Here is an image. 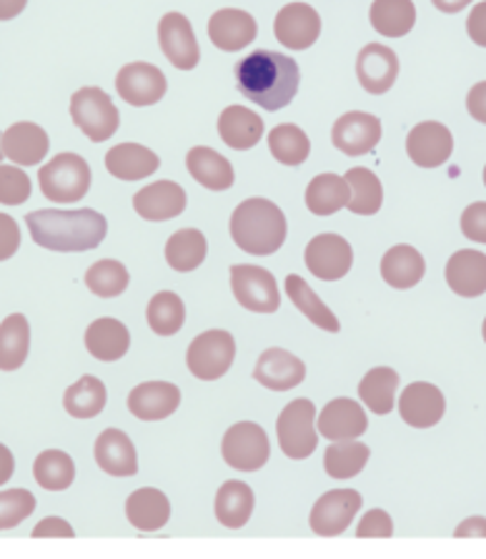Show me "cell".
<instances>
[{
    "label": "cell",
    "instance_id": "ffe728a7",
    "mask_svg": "<svg viewBox=\"0 0 486 559\" xmlns=\"http://www.w3.org/2000/svg\"><path fill=\"white\" fill-rule=\"evenodd\" d=\"M259 36V25L251 13L238 11V8H221L211 15L209 21V38L211 44L226 53H236L251 46Z\"/></svg>",
    "mask_w": 486,
    "mask_h": 559
},
{
    "label": "cell",
    "instance_id": "d6986e66",
    "mask_svg": "<svg viewBox=\"0 0 486 559\" xmlns=\"http://www.w3.org/2000/svg\"><path fill=\"white\" fill-rule=\"evenodd\" d=\"M356 75L366 93L383 96L399 79V56L383 44H366L356 58Z\"/></svg>",
    "mask_w": 486,
    "mask_h": 559
},
{
    "label": "cell",
    "instance_id": "277c9868",
    "mask_svg": "<svg viewBox=\"0 0 486 559\" xmlns=\"http://www.w3.org/2000/svg\"><path fill=\"white\" fill-rule=\"evenodd\" d=\"M91 181L88 160L79 154H58L38 171L43 197L54 203H79L88 193Z\"/></svg>",
    "mask_w": 486,
    "mask_h": 559
},
{
    "label": "cell",
    "instance_id": "484cf974",
    "mask_svg": "<svg viewBox=\"0 0 486 559\" xmlns=\"http://www.w3.org/2000/svg\"><path fill=\"white\" fill-rule=\"evenodd\" d=\"M447 284L449 289L464 296V299H476L486 292V257L476 249H462L447 261Z\"/></svg>",
    "mask_w": 486,
    "mask_h": 559
},
{
    "label": "cell",
    "instance_id": "11a10c76",
    "mask_svg": "<svg viewBox=\"0 0 486 559\" xmlns=\"http://www.w3.org/2000/svg\"><path fill=\"white\" fill-rule=\"evenodd\" d=\"M466 111L474 121H479L486 126V81L476 83V86L469 91L466 96Z\"/></svg>",
    "mask_w": 486,
    "mask_h": 559
},
{
    "label": "cell",
    "instance_id": "83f0119b",
    "mask_svg": "<svg viewBox=\"0 0 486 559\" xmlns=\"http://www.w3.org/2000/svg\"><path fill=\"white\" fill-rule=\"evenodd\" d=\"M128 346H131V334H128L126 324L114 317L96 319L85 329V349H88L93 359L106 364L118 361L126 357Z\"/></svg>",
    "mask_w": 486,
    "mask_h": 559
},
{
    "label": "cell",
    "instance_id": "4dcf8cb0",
    "mask_svg": "<svg viewBox=\"0 0 486 559\" xmlns=\"http://www.w3.org/2000/svg\"><path fill=\"white\" fill-rule=\"evenodd\" d=\"M426 261L408 243H396L381 259V276L391 289H412L424 278Z\"/></svg>",
    "mask_w": 486,
    "mask_h": 559
},
{
    "label": "cell",
    "instance_id": "db71d44e",
    "mask_svg": "<svg viewBox=\"0 0 486 559\" xmlns=\"http://www.w3.org/2000/svg\"><path fill=\"white\" fill-rule=\"evenodd\" d=\"M466 33L476 46L486 48V0H484V3H476L474 11L469 13Z\"/></svg>",
    "mask_w": 486,
    "mask_h": 559
},
{
    "label": "cell",
    "instance_id": "7dc6e473",
    "mask_svg": "<svg viewBox=\"0 0 486 559\" xmlns=\"http://www.w3.org/2000/svg\"><path fill=\"white\" fill-rule=\"evenodd\" d=\"M36 512V497L28 489H5L0 492V530L19 527Z\"/></svg>",
    "mask_w": 486,
    "mask_h": 559
},
{
    "label": "cell",
    "instance_id": "9f6ffc18",
    "mask_svg": "<svg viewBox=\"0 0 486 559\" xmlns=\"http://www.w3.org/2000/svg\"><path fill=\"white\" fill-rule=\"evenodd\" d=\"M454 535L459 539H484L486 537V520L484 516H469L462 524H459Z\"/></svg>",
    "mask_w": 486,
    "mask_h": 559
},
{
    "label": "cell",
    "instance_id": "f546056e",
    "mask_svg": "<svg viewBox=\"0 0 486 559\" xmlns=\"http://www.w3.org/2000/svg\"><path fill=\"white\" fill-rule=\"evenodd\" d=\"M218 135L234 151H249L263 139V118L246 106H228L218 116Z\"/></svg>",
    "mask_w": 486,
    "mask_h": 559
},
{
    "label": "cell",
    "instance_id": "94428289",
    "mask_svg": "<svg viewBox=\"0 0 486 559\" xmlns=\"http://www.w3.org/2000/svg\"><path fill=\"white\" fill-rule=\"evenodd\" d=\"M3 156H5V151H3V133H0V164H3Z\"/></svg>",
    "mask_w": 486,
    "mask_h": 559
},
{
    "label": "cell",
    "instance_id": "ee69618b",
    "mask_svg": "<svg viewBox=\"0 0 486 559\" xmlns=\"http://www.w3.org/2000/svg\"><path fill=\"white\" fill-rule=\"evenodd\" d=\"M269 148L278 164L301 166L311 154V141L296 123H281L269 133Z\"/></svg>",
    "mask_w": 486,
    "mask_h": 559
},
{
    "label": "cell",
    "instance_id": "f907efd6",
    "mask_svg": "<svg viewBox=\"0 0 486 559\" xmlns=\"http://www.w3.org/2000/svg\"><path fill=\"white\" fill-rule=\"evenodd\" d=\"M462 231L469 241L486 243V203H469L462 214Z\"/></svg>",
    "mask_w": 486,
    "mask_h": 559
},
{
    "label": "cell",
    "instance_id": "2e32d148",
    "mask_svg": "<svg viewBox=\"0 0 486 559\" xmlns=\"http://www.w3.org/2000/svg\"><path fill=\"white\" fill-rule=\"evenodd\" d=\"M334 146L346 156H366L379 146L381 141V121L377 116L364 111H348L334 123L331 131Z\"/></svg>",
    "mask_w": 486,
    "mask_h": 559
},
{
    "label": "cell",
    "instance_id": "ba28073f",
    "mask_svg": "<svg viewBox=\"0 0 486 559\" xmlns=\"http://www.w3.org/2000/svg\"><path fill=\"white\" fill-rule=\"evenodd\" d=\"M221 454L228 467L238 472H256L269 462L271 444L269 435L261 425L253 421H238V425L228 427L221 442Z\"/></svg>",
    "mask_w": 486,
    "mask_h": 559
},
{
    "label": "cell",
    "instance_id": "b9f144b4",
    "mask_svg": "<svg viewBox=\"0 0 486 559\" xmlns=\"http://www.w3.org/2000/svg\"><path fill=\"white\" fill-rule=\"evenodd\" d=\"M396 389H399V374L389 367H377L369 374H364L359 384L361 402L369 406L374 414H389L394 409L396 402Z\"/></svg>",
    "mask_w": 486,
    "mask_h": 559
},
{
    "label": "cell",
    "instance_id": "bcb514c9",
    "mask_svg": "<svg viewBox=\"0 0 486 559\" xmlns=\"http://www.w3.org/2000/svg\"><path fill=\"white\" fill-rule=\"evenodd\" d=\"M128 276L126 266L116 259H100L85 271V286H88L91 294L100 296V299H116L128 289Z\"/></svg>",
    "mask_w": 486,
    "mask_h": 559
},
{
    "label": "cell",
    "instance_id": "44dd1931",
    "mask_svg": "<svg viewBox=\"0 0 486 559\" xmlns=\"http://www.w3.org/2000/svg\"><path fill=\"white\" fill-rule=\"evenodd\" d=\"M186 191L176 181H156L143 186L133 197V209L143 222H170L186 211Z\"/></svg>",
    "mask_w": 486,
    "mask_h": 559
},
{
    "label": "cell",
    "instance_id": "d4e9b609",
    "mask_svg": "<svg viewBox=\"0 0 486 559\" xmlns=\"http://www.w3.org/2000/svg\"><path fill=\"white\" fill-rule=\"evenodd\" d=\"M50 141L43 126L21 121L3 133V151L15 166H38L48 156Z\"/></svg>",
    "mask_w": 486,
    "mask_h": 559
},
{
    "label": "cell",
    "instance_id": "7bdbcfd3",
    "mask_svg": "<svg viewBox=\"0 0 486 559\" xmlns=\"http://www.w3.org/2000/svg\"><path fill=\"white\" fill-rule=\"evenodd\" d=\"M33 477L48 492H63L75 479V464L71 454L61 452V449H46L33 464Z\"/></svg>",
    "mask_w": 486,
    "mask_h": 559
},
{
    "label": "cell",
    "instance_id": "8992f818",
    "mask_svg": "<svg viewBox=\"0 0 486 559\" xmlns=\"http://www.w3.org/2000/svg\"><path fill=\"white\" fill-rule=\"evenodd\" d=\"M71 118L93 143L114 139L118 126H121V114H118L116 104L104 88L96 86H85L73 93Z\"/></svg>",
    "mask_w": 486,
    "mask_h": 559
},
{
    "label": "cell",
    "instance_id": "60d3db41",
    "mask_svg": "<svg viewBox=\"0 0 486 559\" xmlns=\"http://www.w3.org/2000/svg\"><path fill=\"white\" fill-rule=\"evenodd\" d=\"M371 449L361 444L359 439H352V442H334L327 447V454H323V469L331 479H354L356 474H361L366 462H369Z\"/></svg>",
    "mask_w": 486,
    "mask_h": 559
},
{
    "label": "cell",
    "instance_id": "e0dca14e",
    "mask_svg": "<svg viewBox=\"0 0 486 559\" xmlns=\"http://www.w3.org/2000/svg\"><path fill=\"white\" fill-rule=\"evenodd\" d=\"M447 400L439 386L429 381H414L404 389L402 400H399V414H402L404 425L414 429H429L444 419Z\"/></svg>",
    "mask_w": 486,
    "mask_h": 559
},
{
    "label": "cell",
    "instance_id": "7402d4cb",
    "mask_svg": "<svg viewBox=\"0 0 486 559\" xmlns=\"http://www.w3.org/2000/svg\"><path fill=\"white\" fill-rule=\"evenodd\" d=\"M181 404V389L168 381H146L128 394V412L141 421H161Z\"/></svg>",
    "mask_w": 486,
    "mask_h": 559
},
{
    "label": "cell",
    "instance_id": "5b68a950",
    "mask_svg": "<svg viewBox=\"0 0 486 559\" xmlns=\"http://www.w3.org/2000/svg\"><path fill=\"white\" fill-rule=\"evenodd\" d=\"M278 447L288 460H306L317 452L319 429H317V406L311 400H294L278 414Z\"/></svg>",
    "mask_w": 486,
    "mask_h": 559
},
{
    "label": "cell",
    "instance_id": "f5cc1de1",
    "mask_svg": "<svg viewBox=\"0 0 486 559\" xmlns=\"http://www.w3.org/2000/svg\"><path fill=\"white\" fill-rule=\"evenodd\" d=\"M33 537L40 539V537H48V539H73L75 532L71 524H68L63 516H46L36 530H33Z\"/></svg>",
    "mask_w": 486,
    "mask_h": 559
},
{
    "label": "cell",
    "instance_id": "ac0fdd59",
    "mask_svg": "<svg viewBox=\"0 0 486 559\" xmlns=\"http://www.w3.org/2000/svg\"><path fill=\"white\" fill-rule=\"evenodd\" d=\"M317 429L329 442H352V439H359L369 429V419H366V412L359 402L339 396V400H331L323 406Z\"/></svg>",
    "mask_w": 486,
    "mask_h": 559
},
{
    "label": "cell",
    "instance_id": "816d5d0a",
    "mask_svg": "<svg viewBox=\"0 0 486 559\" xmlns=\"http://www.w3.org/2000/svg\"><path fill=\"white\" fill-rule=\"evenodd\" d=\"M21 249V226L13 216L0 214V261L13 259Z\"/></svg>",
    "mask_w": 486,
    "mask_h": 559
},
{
    "label": "cell",
    "instance_id": "be15d7a7",
    "mask_svg": "<svg viewBox=\"0 0 486 559\" xmlns=\"http://www.w3.org/2000/svg\"><path fill=\"white\" fill-rule=\"evenodd\" d=\"M484 186H486V166H484Z\"/></svg>",
    "mask_w": 486,
    "mask_h": 559
},
{
    "label": "cell",
    "instance_id": "3957f363",
    "mask_svg": "<svg viewBox=\"0 0 486 559\" xmlns=\"http://www.w3.org/2000/svg\"><path fill=\"white\" fill-rule=\"evenodd\" d=\"M232 239L251 257H271L284 247L288 224L284 211L269 199H246L232 214Z\"/></svg>",
    "mask_w": 486,
    "mask_h": 559
},
{
    "label": "cell",
    "instance_id": "f6af8a7d",
    "mask_svg": "<svg viewBox=\"0 0 486 559\" xmlns=\"http://www.w3.org/2000/svg\"><path fill=\"white\" fill-rule=\"evenodd\" d=\"M146 319H149V326L158 336H174V334H178L183 329V321H186L183 299L178 294H174V292H158L149 301Z\"/></svg>",
    "mask_w": 486,
    "mask_h": 559
},
{
    "label": "cell",
    "instance_id": "6125c7cd",
    "mask_svg": "<svg viewBox=\"0 0 486 559\" xmlns=\"http://www.w3.org/2000/svg\"><path fill=\"white\" fill-rule=\"evenodd\" d=\"M482 336H484V344H486V317H484V324H482Z\"/></svg>",
    "mask_w": 486,
    "mask_h": 559
},
{
    "label": "cell",
    "instance_id": "d590c367",
    "mask_svg": "<svg viewBox=\"0 0 486 559\" xmlns=\"http://www.w3.org/2000/svg\"><path fill=\"white\" fill-rule=\"evenodd\" d=\"M31 352V324L23 313H11L0 324V371L21 369Z\"/></svg>",
    "mask_w": 486,
    "mask_h": 559
},
{
    "label": "cell",
    "instance_id": "8d00e7d4",
    "mask_svg": "<svg viewBox=\"0 0 486 559\" xmlns=\"http://www.w3.org/2000/svg\"><path fill=\"white\" fill-rule=\"evenodd\" d=\"M106 402H108L106 384L98 377H91V374L81 377L75 384L68 386L63 394V406L73 419L98 417V414L106 409Z\"/></svg>",
    "mask_w": 486,
    "mask_h": 559
},
{
    "label": "cell",
    "instance_id": "52a82bcc",
    "mask_svg": "<svg viewBox=\"0 0 486 559\" xmlns=\"http://www.w3.org/2000/svg\"><path fill=\"white\" fill-rule=\"evenodd\" d=\"M236 359V342L224 329L199 334L186 352V367L201 381H216L232 369Z\"/></svg>",
    "mask_w": 486,
    "mask_h": 559
},
{
    "label": "cell",
    "instance_id": "6da1fadb",
    "mask_svg": "<svg viewBox=\"0 0 486 559\" xmlns=\"http://www.w3.org/2000/svg\"><path fill=\"white\" fill-rule=\"evenodd\" d=\"M236 88L263 111H281L298 93V63L276 50H253L234 68Z\"/></svg>",
    "mask_w": 486,
    "mask_h": 559
},
{
    "label": "cell",
    "instance_id": "603a6c76",
    "mask_svg": "<svg viewBox=\"0 0 486 559\" xmlns=\"http://www.w3.org/2000/svg\"><path fill=\"white\" fill-rule=\"evenodd\" d=\"M253 379L271 392H288L306 379V364L286 349H266L256 361Z\"/></svg>",
    "mask_w": 486,
    "mask_h": 559
},
{
    "label": "cell",
    "instance_id": "9c48e42d",
    "mask_svg": "<svg viewBox=\"0 0 486 559\" xmlns=\"http://www.w3.org/2000/svg\"><path fill=\"white\" fill-rule=\"evenodd\" d=\"M232 289L244 309L256 313H274L281 307V292L269 269L253 264L232 266Z\"/></svg>",
    "mask_w": 486,
    "mask_h": 559
},
{
    "label": "cell",
    "instance_id": "74e56055",
    "mask_svg": "<svg viewBox=\"0 0 486 559\" xmlns=\"http://www.w3.org/2000/svg\"><path fill=\"white\" fill-rule=\"evenodd\" d=\"M284 284H286L288 299H292V301L296 304V309L301 311L304 317L309 319L313 326H319V329H323V332H331V334L339 332L341 324H339L336 313L331 311V309L327 307V304H323V301L319 299V294L313 292L311 286L306 284L301 276H298V274L286 276Z\"/></svg>",
    "mask_w": 486,
    "mask_h": 559
},
{
    "label": "cell",
    "instance_id": "7c38bea8",
    "mask_svg": "<svg viewBox=\"0 0 486 559\" xmlns=\"http://www.w3.org/2000/svg\"><path fill=\"white\" fill-rule=\"evenodd\" d=\"M116 91L126 104L143 108V106L158 104V100L166 96L168 81L161 68H156L153 63L135 61V63H126L121 71H118Z\"/></svg>",
    "mask_w": 486,
    "mask_h": 559
},
{
    "label": "cell",
    "instance_id": "8fae6325",
    "mask_svg": "<svg viewBox=\"0 0 486 559\" xmlns=\"http://www.w3.org/2000/svg\"><path fill=\"white\" fill-rule=\"evenodd\" d=\"M361 495L356 489H331L313 504L309 524L319 537H339L348 530L361 510Z\"/></svg>",
    "mask_w": 486,
    "mask_h": 559
},
{
    "label": "cell",
    "instance_id": "680465c9",
    "mask_svg": "<svg viewBox=\"0 0 486 559\" xmlns=\"http://www.w3.org/2000/svg\"><path fill=\"white\" fill-rule=\"evenodd\" d=\"M28 0H0V21H13L25 11Z\"/></svg>",
    "mask_w": 486,
    "mask_h": 559
},
{
    "label": "cell",
    "instance_id": "4316f807",
    "mask_svg": "<svg viewBox=\"0 0 486 559\" xmlns=\"http://www.w3.org/2000/svg\"><path fill=\"white\" fill-rule=\"evenodd\" d=\"M96 464L110 477H133L139 472V454L121 429H106L96 439Z\"/></svg>",
    "mask_w": 486,
    "mask_h": 559
},
{
    "label": "cell",
    "instance_id": "ab89813d",
    "mask_svg": "<svg viewBox=\"0 0 486 559\" xmlns=\"http://www.w3.org/2000/svg\"><path fill=\"white\" fill-rule=\"evenodd\" d=\"M346 183L352 189V199H348L346 209L356 216H374L379 214L381 203H383V186L379 181V176L369 171V168H348L346 171Z\"/></svg>",
    "mask_w": 486,
    "mask_h": 559
},
{
    "label": "cell",
    "instance_id": "5bb4252c",
    "mask_svg": "<svg viewBox=\"0 0 486 559\" xmlns=\"http://www.w3.org/2000/svg\"><path fill=\"white\" fill-rule=\"evenodd\" d=\"M406 154L422 168H439L454 154V135L444 123H416L406 135Z\"/></svg>",
    "mask_w": 486,
    "mask_h": 559
},
{
    "label": "cell",
    "instance_id": "30bf717a",
    "mask_svg": "<svg viewBox=\"0 0 486 559\" xmlns=\"http://www.w3.org/2000/svg\"><path fill=\"white\" fill-rule=\"evenodd\" d=\"M306 269L321 282H339L344 278L354 264V249L344 236L339 234H319L306 243L304 251Z\"/></svg>",
    "mask_w": 486,
    "mask_h": 559
},
{
    "label": "cell",
    "instance_id": "cb8c5ba5",
    "mask_svg": "<svg viewBox=\"0 0 486 559\" xmlns=\"http://www.w3.org/2000/svg\"><path fill=\"white\" fill-rule=\"evenodd\" d=\"M161 158L141 143H118L106 154V171L118 181H143L158 171Z\"/></svg>",
    "mask_w": 486,
    "mask_h": 559
},
{
    "label": "cell",
    "instance_id": "1f68e13d",
    "mask_svg": "<svg viewBox=\"0 0 486 559\" xmlns=\"http://www.w3.org/2000/svg\"><path fill=\"white\" fill-rule=\"evenodd\" d=\"M126 516L135 530L156 532L170 520V502L161 489L143 487L126 499Z\"/></svg>",
    "mask_w": 486,
    "mask_h": 559
},
{
    "label": "cell",
    "instance_id": "4fadbf2b",
    "mask_svg": "<svg viewBox=\"0 0 486 559\" xmlns=\"http://www.w3.org/2000/svg\"><path fill=\"white\" fill-rule=\"evenodd\" d=\"M158 46L178 71H193L201 61V48L193 25L183 13H166L158 21Z\"/></svg>",
    "mask_w": 486,
    "mask_h": 559
},
{
    "label": "cell",
    "instance_id": "681fc988",
    "mask_svg": "<svg viewBox=\"0 0 486 559\" xmlns=\"http://www.w3.org/2000/svg\"><path fill=\"white\" fill-rule=\"evenodd\" d=\"M394 535V522L383 510H369L359 522L356 537L359 539H389Z\"/></svg>",
    "mask_w": 486,
    "mask_h": 559
},
{
    "label": "cell",
    "instance_id": "e575fe53",
    "mask_svg": "<svg viewBox=\"0 0 486 559\" xmlns=\"http://www.w3.org/2000/svg\"><path fill=\"white\" fill-rule=\"evenodd\" d=\"M369 21L383 38H404L416 23V5L412 0H374Z\"/></svg>",
    "mask_w": 486,
    "mask_h": 559
},
{
    "label": "cell",
    "instance_id": "f35d334b",
    "mask_svg": "<svg viewBox=\"0 0 486 559\" xmlns=\"http://www.w3.org/2000/svg\"><path fill=\"white\" fill-rule=\"evenodd\" d=\"M209 253V241L199 228H181L170 236L166 243V261L174 271H181V274H189L195 271Z\"/></svg>",
    "mask_w": 486,
    "mask_h": 559
},
{
    "label": "cell",
    "instance_id": "f1b7e54d",
    "mask_svg": "<svg viewBox=\"0 0 486 559\" xmlns=\"http://www.w3.org/2000/svg\"><path fill=\"white\" fill-rule=\"evenodd\" d=\"M186 168L193 176L195 183H201L209 191H226L234 186V166L232 160L224 158L218 151L209 146H195L186 156Z\"/></svg>",
    "mask_w": 486,
    "mask_h": 559
},
{
    "label": "cell",
    "instance_id": "c3c4849f",
    "mask_svg": "<svg viewBox=\"0 0 486 559\" xmlns=\"http://www.w3.org/2000/svg\"><path fill=\"white\" fill-rule=\"evenodd\" d=\"M33 183L23 166L0 164V203L3 206H21L31 199Z\"/></svg>",
    "mask_w": 486,
    "mask_h": 559
},
{
    "label": "cell",
    "instance_id": "7a4b0ae2",
    "mask_svg": "<svg viewBox=\"0 0 486 559\" xmlns=\"http://www.w3.org/2000/svg\"><path fill=\"white\" fill-rule=\"evenodd\" d=\"M25 224L40 249L58 253L93 251L108 234L106 216L96 209H40L25 216Z\"/></svg>",
    "mask_w": 486,
    "mask_h": 559
},
{
    "label": "cell",
    "instance_id": "836d02e7",
    "mask_svg": "<svg viewBox=\"0 0 486 559\" xmlns=\"http://www.w3.org/2000/svg\"><path fill=\"white\" fill-rule=\"evenodd\" d=\"M253 504V489L246 481H226L216 492V520L228 530H241L251 520Z\"/></svg>",
    "mask_w": 486,
    "mask_h": 559
},
{
    "label": "cell",
    "instance_id": "91938a15",
    "mask_svg": "<svg viewBox=\"0 0 486 559\" xmlns=\"http://www.w3.org/2000/svg\"><path fill=\"white\" fill-rule=\"evenodd\" d=\"M431 3L437 5L441 13H449L451 15V13H462L464 8L472 3V0H431Z\"/></svg>",
    "mask_w": 486,
    "mask_h": 559
},
{
    "label": "cell",
    "instance_id": "6f0895ef",
    "mask_svg": "<svg viewBox=\"0 0 486 559\" xmlns=\"http://www.w3.org/2000/svg\"><path fill=\"white\" fill-rule=\"evenodd\" d=\"M15 472V460H13V452L8 449L5 444H0V487L8 485Z\"/></svg>",
    "mask_w": 486,
    "mask_h": 559
},
{
    "label": "cell",
    "instance_id": "d6a6232c",
    "mask_svg": "<svg viewBox=\"0 0 486 559\" xmlns=\"http://www.w3.org/2000/svg\"><path fill=\"white\" fill-rule=\"evenodd\" d=\"M348 199H352V189L339 174H319L306 186V209L313 216H334L336 211L346 209Z\"/></svg>",
    "mask_w": 486,
    "mask_h": 559
},
{
    "label": "cell",
    "instance_id": "9a60e30c",
    "mask_svg": "<svg viewBox=\"0 0 486 559\" xmlns=\"http://www.w3.org/2000/svg\"><path fill=\"white\" fill-rule=\"evenodd\" d=\"M274 33L284 48L306 50L321 36V15L309 3H288L276 15Z\"/></svg>",
    "mask_w": 486,
    "mask_h": 559
}]
</instances>
